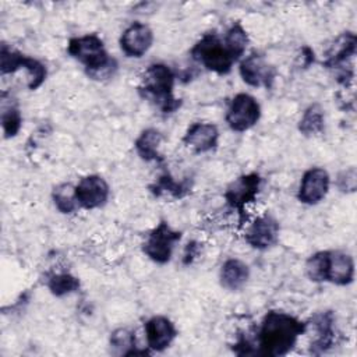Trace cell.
Instances as JSON below:
<instances>
[{"instance_id": "cell-14", "label": "cell", "mask_w": 357, "mask_h": 357, "mask_svg": "<svg viewBox=\"0 0 357 357\" xmlns=\"http://www.w3.org/2000/svg\"><path fill=\"white\" fill-rule=\"evenodd\" d=\"M153 31L141 21L131 22L120 35L119 45L128 59H141L153 45Z\"/></svg>"}, {"instance_id": "cell-29", "label": "cell", "mask_w": 357, "mask_h": 357, "mask_svg": "<svg viewBox=\"0 0 357 357\" xmlns=\"http://www.w3.org/2000/svg\"><path fill=\"white\" fill-rule=\"evenodd\" d=\"M199 252V244L197 241H190L187 245H185V250H184V255H183V262L184 265H190L198 255Z\"/></svg>"}, {"instance_id": "cell-7", "label": "cell", "mask_w": 357, "mask_h": 357, "mask_svg": "<svg viewBox=\"0 0 357 357\" xmlns=\"http://www.w3.org/2000/svg\"><path fill=\"white\" fill-rule=\"evenodd\" d=\"M180 238L181 231L174 230L167 222L162 220L146 234L141 248L148 259L158 265H165L172 259L174 247Z\"/></svg>"}, {"instance_id": "cell-10", "label": "cell", "mask_w": 357, "mask_h": 357, "mask_svg": "<svg viewBox=\"0 0 357 357\" xmlns=\"http://www.w3.org/2000/svg\"><path fill=\"white\" fill-rule=\"evenodd\" d=\"M238 74L241 79L252 88L264 86L268 89L276 78L275 67L258 52H252L240 60Z\"/></svg>"}, {"instance_id": "cell-12", "label": "cell", "mask_w": 357, "mask_h": 357, "mask_svg": "<svg viewBox=\"0 0 357 357\" xmlns=\"http://www.w3.org/2000/svg\"><path fill=\"white\" fill-rule=\"evenodd\" d=\"M110 197L107 181L99 174H86L75 184V199L79 208L92 211L106 205Z\"/></svg>"}, {"instance_id": "cell-23", "label": "cell", "mask_w": 357, "mask_h": 357, "mask_svg": "<svg viewBox=\"0 0 357 357\" xmlns=\"http://www.w3.org/2000/svg\"><path fill=\"white\" fill-rule=\"evenodd\" d=\"M149 191L156 197L167 194L172 198L180 199L191 191V181L187 178L181 181H176L169 172H165L155 180L153 184L149 185Z\"/></svg>"}, {"instance_id": "cell-17", "label": "cell", "mask_w": 357, "mask_h": 357, "mask_svg": "<svg viewBox=\"0 0 357 357\" xmlns=\"http://www.w3.org/2000/svg\"><path fill=\"white\" fill-rule=\"evenodd\" d=\"M356 45H357V36L354 32H343L340 33L332 45H329L328 50L325 52V60L322 61V66L328 70H333L336 73L350 70L353 67H344V64L353 59L356 54Z\"/></svg>"}, {"instance_id": "cell-18", "label": "cell", "mask_w": 357, "mask_h": 357, "mask_svg": "<svg viewBox=\"0 0 357 357\" xmlns=\"http://www.w3.org/2000/svg\"><path fill=\"white\" fill-rule=\"evenodd\" d=\"M312 326L315 329V339L311 342L310 353L321 356L326 353L336 340L335 315L332 311H322L311 318Z\"/></svg>"}, {"instance_id": "cell-3", "label": "cell", "mask_w": 357, "mask_h": 357, "mask_svg": "<svg viewBox=\"0 0 357 357\" xmlns=\"http://www.w3.org/2000/svg\"><path fill=\"white\" fill-rule=\"evenodd\" d=\"M305 276L314 283L349 286L354 280V259L340 250H322L311 254L304 265Z\"/></svg>"}, {"instance_id": "cell-28", "label": "cell", "mask_w": 357, "mask_h": 357, "mask_svg": "<svg viewBox=\"0 0 357 357\" xmlns=\"http://www.w3.org/2000/svg\"><path fill=\"white\" fill-rule=\"evenodd\" d=\"M336 185L342 192H354L357 187V170L354 166H350L342 170L337 174Z\"/></svg>"}, {"instance_id": "cell-1", "label": "cell", "mask_w": 357, "mask_h": 357, "mask_svg": "<svg viewBox=\"0 0 357 357\" xmlns=\"http://www.w3.org/2000/svg\"><path fill=\"white\" fill-rule=\"evenodd\" d=\"M308 329V322L279 310L268 311L257 331V354L264 357H283L289 354L301 335Z\"/></svg>"}, {"instance_id": "cell-15", "label": "cell", "mask_w": 357, "mask_h": 357, "mask_svg": "<svg viewBox=\"0 0 357 357\" xmlns=\"http://www.w3.org/2000/svg\"><path fill=\"white\" fill-rule=\"evenodd\" d=\"M219 128L213 123L195 121L184 132L181 142L191 152L201 155L216 149L219 144Z\"/></svg>"}, {"instance_id": "cell-16", "label": "cell", "mask_w": 357, "mask_h": 357, "mask_svg": "<svg viewBox=\"0 0 357 357\" xmlns=\"http://www.w3.org/2000/svg\"><path fill=\"white\" fill-rule=\"evenodd\" d=\"M146 346L149 351H165L177 337L178 332L172 319L165 315L151 317L144 324Z\"/></svg>"}, {"instance_id": "cell-20", "label": "cell", "mask_w": 357, "mask_h": 357, "mask_svg": "<svg viewBox=\"0 0 357 357\" xmlns=\"http://www.w3.org/2000/svg\"><path fill=\"white\" fill-rule=\"evenodd\" d=\"M1 106H0V120L4 138H14L18 135L22 127V114L17 99L7 91L1 92Z\"/></svg>"}, {"instance_id": "cell-27", "label": "cell", "mask_w": 357, "mask_h": 357, "mask_svg": "<svg viewBox=\"0 0 357 357\" xmlns=\"http://www.w3.org/2000/svg\"><path fill=\"white\" fill-rule=\"evenodd\" d=\"M52 201L54 208L63 215H71L79 208L75 199V185L71 183L56 185L52 191Z\"/></svg>"}, {"instance_id": "cell-24", "label": "cell", "mask_w": 357, "mask_h": 357, "mask_svg": "<svg viewBox=\"0 0 357 357\" xmlns=\"http://www.w3.org/2000/svg\"><path fill=\"white\" fill-rule=\"evenodd\" d=\"M297 128L304 137H314L322 134L325 128V113L319 103H311L298 120Z\"/></svg>"}, {"instance_id": "cell-8", "label": "cell", "mask_w": 357, "mask_h": 357, "mask_svg": "<svg viewBox=\"0 0 357 357\" xmlns=\"http://www.w3.org/2000/svg\"><path fill=\"white\" fill-rule=\"evenodd\" d=\"M262 177L257 172L245 173L234 178L226 188L223 198L227 206L237 212L240 222L245 216V206L254 204L259 194Z\"/></svg>"}, {"instance_id": "cell-11", "label": "cell", "mask_w": 357, "mask_h": 357, "mask_svg": "<svg viewBox=\"0 0 357 357\" xmlns=\"http://www.w3.org/2000/svg\"><path fill=\"white\" fill-rule=\"evenodd\" d=\"M331 176L319 166L310 167L301 176L297 190V199L304 205H318L329 192Z\"/></svg>"}, {"instance_id": "cell-25", "label": "cell", "mask_w": 357, "mask_h": 357, "mask_svg": "<svg viewBox=\"0 0 357 357\" xmlns=\"http://www.w3.org/2000/svg\"><path fill=\"white\" fill-rule=\"evenodd\" d=\"M227 50L234 57L236 61H240L245 53V49L250 43V38L247 31L240 22H233L227 31L225 32V36L222 38Z\"/></svg>"}, {"instance_id": "cell-22", "label": "cell", "mask_w": 357, "mask_h": 357, "mask_svg": "<svg viewBox=\"0 0 357 357\" xmlns=\"http://www.w3.org/2000/svg\"><path fill=\"white\" fill-rule=\"evenodd\" d=\"M110 350L116 356H144L149 350H141L137 346L135 333L128 328H119L110 333Z\"/></svg>"}, {"instance_id": "cell-26", "label": "cell", "mask_w": 357, "mask_h": 357, "mask_svg": "<svg viewBox=\"0 0 357 357\" xmlns=\"http://www.w3.org/2000/svg\"><path fill=\"white\" fill-rule=\"evenodd\" d=\"M46 286L52 296L60 298L78 291L81 287V282L70 272H56L47 278Z\"/></svg>"}, {"instance_id": "cell-6", "label": "cell", "mask_w": 357, "mask_h": 357, "mask_svg": "<svg viewBox=\"0 0 357 357\" xmlns=\"http://www.w3.org/2000/svg\"><path fill=\"white\" fill-rule=\"evenodd\" d=\"M21 68H24L26 71V77H28L26 86L29 91H36L46 81L47 68L40 60H38L35 57H29L15 49H11L8 45H6L3 42L1 47H0V73H1V75L14 74Z\"/></svg>"}, {"instance_id": "cell-21", "label": "cell", "mask_w": 357, "mask_h": 357, "mask_svg": "<svg viewBox=\"0 0 357 357\" xmlns=\"http://www.w3.org/2000/svg\"><path fill=\"white\" fill-rule=\"evenodd\" d=\"M163 141V134L153 127L145 128L139 132L137 139L134 141V148L139 159L144 162H163V156L160 153V144Z\"/></svg>"}, {"instance_id": "cell-9", "label": "cell", "mask_w": 357, "mask_h": 357, "mask_svg": "<svg viewBox=\"0 0 357 357\" xmlns=\"http://www.w3.org/2000/svg\"><path fill=\"white\" fill-rule=\"evenodd\" d=\"M261 105L247 92L236 93L226 110L225 121L231 131L244 132L251 130L261 119Z\"/></svg>"}, {"instance_id": "cell-2", "label": "cell", "mask_w": 357, "mask_h": 357, "mask_svg": "<svg viewBox=\"0 0 357 357\" xmlns=\"http://www.w3.org/2000/svg\"><path fill=\"white\" fill-rule=\"evenodd\" d=\"M67 53L82 64L85 74L95 81L112 78L119 68L117 60L107 53L103 40L96 33L70 38Z\"/></svg>"}, {"instance_id": "cell-13", "label": "cell", "mask_w": 357, "mask_h": 357, "mask_svg": "<svg viewBox=\"0 0 357 357\" xmlns=\"http://www.w3.org/2000/svg\"><path fill=\"white\" fill-rule=\"evenodd\" d=\"M280 225L271 213H264L257 216L245 229L244 240L245 243L259 251H265L279 241Z\"/></svg>"}, {"instance_id": "cell-5", "label": "cell", "mask_w": 357, "mask_h": 357, "mask_svg": "<svg viewBox=\"0 0 357 357\" xmlns=\"http://www.w3.org/2000/svg\"><path fill=\"white\" fill-rule=\"evenodd\" d=\"M190 56L205 70L218 75L229 74L234 63H237L215 31L204 33L191 47Z\"/></svg>"}, {"instance_id": "cell-4", "label": "cell", "mask_w": 357, "mask_h": 357, "mask_svg": "<svg viewBox=\"0 0 357 357\" xmlns=\"http://www.w3.org/2000/svg\"><path fill=\"white\" fill-rule=\"evenodd\" d=\"M174 84L176 74L167 64L152 63L141 75L138 93L163 114H172L181 106V99L174 96Z\"/></svg>"}, {"instance_id": "cell-19", "label": "cell", "mask_w": 357, "mask_h": 357, "mask_svg": "<svg viewBox=\"0 0 357 357\" xmlns=\"http://www.w3.org/2000/svg\"><path fill=\"white\" fill-rule=\"evenodd\" d=\"M250 266L238 258H227L219 271V283L227 291L241 290L250 279Z\"/></svg>"}]
</instances>
